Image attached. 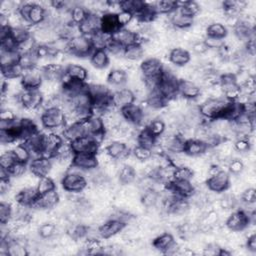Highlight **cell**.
Listing matches in <instances>:
<instances>
[{"instance_id":"55","label":"cell","mask_w":256,"mask_h":256,"mask_svg":"<svg viewBox=\"0 0 256 256\" xmlns=\"http://www.w3.org/2000/svg\"><path fill=\"white\" fill-rule=\"evenodd\" d=\"M124 49L125 47H123L121 44H119L117 41H115L112 37L109 40V42L106 45L105 50L108 52V54L113 55L115 57H123L124 54Z\"/></svg>"},{"instance_id":"34","label":"cell","mask_w":256,"mask_h":256,"mask_svg":"<svg viewBox=\"0 0 256 256\" xmlns=\"http://www.w3.org/2000/svg\"><path fill=\"white\" fill-rule=\"evenodd\" d=\"M200 5L195 1H184L177 2V10L186 16L194 18L200 12Z\"/></svg>"},{"instance_id":"12","label":"cell","mask_w":256,"mask_h":256,"mask_svg":"<svg viewBox=\"0 0 256 256\" xmlns=\"http://www.w3.org/2000/svg\"><path fill=\"white\" fill-rule=\"evenodd\" d=\"M125 227L126 225L119 220L107 219L98 226V231L102 239H109L118 235L125 229Z\"/></svg>"},{"instance_id":"39","label":"cell","mask_w":256,"mask_h":256,"mask_svg":"<svg viewBox=\"0 0 256 256\" xmlns=\"http://www.w3.org/2000/svg\"><path fill=\"white\" fill-rule=\"evenodd\" d=\"M160 198V194L155 191L154 189L150 188L147 190H144L142 192V196H141V202L143 204L144 207L151 209V208H155L159 202Z\"/></svg>"},{"instance_id":"30","label":"cell","mask_w":256,"mask_h":256,"mask_svg":"<svg viewBox=\"0 0 256 256\" xmlns=\"http://www.w3.org/2000/svg\"><path fill=\"white\" fill-rule=\"evenodd\" d=\"M118 180L123 185H129L136 179V170L130 164H124L118 170Z\"/></svg>"},{"instance_id":"27","label":"cell","mask_w":256,"mask_h":256,"mask_svg":"<svg viewBox=\"0 0 256 256\" xmlns=\"http://www.w3.org/2000/svg\"><path fill=\"white\" fill-rule=\"evenodd\" d=\"M118 29H120V26L117 22V18H116V14L114 13H104L101 16V31L109 34V35H113Z\"/></svg>"},{"instance_id":"43","label":"cell","mask_w":256,"mask_h":256,"mask_svg":"<svg viewBox=\"0 0 256 256\" xmlns=\"http://www.w3.org/2000/svg\"><path fill=\"white\" fill-rule=\"evenodd\" d=\"M112 35L106 34L104 32H102L101 30L94 33L92 36H90V41L92 44L93 49H105L107 43L109 42V40L111 39Z\"/></svg>"},{"instance_id":"44","label":"cell","mask_w":256,"mask_h":256,"mask_svg":"<svg viewBox=\"0 0 256 256\" xmlns=\"http://www.w3.org/2000/svg\"><path fill=\"white\" fill-rule=\"evenodd\" d=\"M11 36L19 46L20 44L27 41L32 36V33L29 28H26L24 26H19V27L11 28Z\"/></svg>"},{"instance_id":"35","label":"cell","mask_w":256,"mask_h":256,"mask_svg":"<svg viewBox=\"0 0 256 256\" xmlns=\"http://www.w3.org/2000/svg\"><path fill=\"white\" fill-rule=\"evenodd\" d=\"M20 52L18 50H1L0 52V62L1 67H6L19 63Z\"/></svg>"},{"instance_id":"15","label":"cell","mask_w":256,"mask_h":256,"mask_svg":"<svg viewBox=\"0 0 256 256\" xmlns=\"http://www.w3.org/2000/svg\"><path fill=\"white\" fill-rule=\"evenodd\" d=\"M72 163L83 169L84 171H90L99 166L96 154L92 153H77L73 155Z\"/></svg>"},{"instance_id":"48","label":"cell","mask_w":256,"mask_h":256,"mask_svg":"<svg viewBox=\"0 0 256 256\" xmlns=\"http://www.w3.org/2000/svg\"><path fill=\"white\" fill-rule=\"evenodd\" d=\"M146 128L155 138H158L164 134L166 129V124L161 118H155L150 121V123L147 125Z\"/></svg>"},{"instance_id":"9","label":"cell","mask_w":256,"mask_h":256,"mask_svg":"<svg viewBox=\"0 0 256 256\" xmlns=\"http://www.w3.org/2000/svg\"><path fill=\"white\" fill-rule=\"evenodd\" d=\"M52 166H53V162L51 158L40 156L32 159L28 163V170L32 174L40 178L50 174Z\"/></svg>"},{"instance_id":"52","label":"cell","mask_w":256,"mask_h":256,"mask_svg":"<svg viewBox=\"0 0 256 256\" xmlns=\"http://www.w3.org/2000/svg\"><path fill=\"white\" fill-rule=\"evenodd\" d=\"M194 172L192 171V169L187 166V165H182L179 166L175 169L174 172V180H188L192 181L193 179Z\"/></svg>"},{"instance_id":"5","label":"cell","mask_w":256,"mask_h":256,"mask_svg":"<svg viewBox=\"0 0 256 256\" xmlns=\"http://www.w3.org/2000/svg\"><path fill=\"white\" fill-rule=\"evenodd\" d=\"M44 81L42 67L34 66L24 70L20 83L24 89H39Z\"/></svg>"},{"instance_id":"32","label":"cell","mask_w":256,"mask_h":256,"mask_svg":"<svg viewBox=\"0 0 256 256\" xmlns=\"http://www.w3.org/2000/svg\"><path fill=\"white\" fill-rule=\"evenodd\" d=\"M174 241H175V240H174V236H173L171 233L164 232V233H162V234L157 235V236L153 239V241H152V246H153L156 250H158V251L164 253V252L167 250V248H168L170 245H171Z\"/></svg>"},{"instance_id":"14","label":"cell","mask_w":256,"mask_h":256,"mask_svg":"<svg viewBox=\"0 0 256 256\" xmlns=\"http://www.w3.org/2000/svg\"><path fill=\"white\" fill-rule=\"evenodd\" d=\"M120 112L125 121L129 122L133 126H142L144 113L139 104H130L120 109Z\"/></svg>"},{"instance_id":"37","label":"cell","mask_w":256,"mask_h":256,"mask_svg":"<svg viewBox=\"0 0 256 256\" xmlns=\"http://www.w3.org/2000/svg\"><path fill=\"white\" fill-rule=\"evenodd\" d=\"M154 8L157 15H169L177 9V1L165 0V1H157L154 3Z\"/></svg>"},{"instance_id":"38","label":"cell","mask_w":256,"mask_h":256,"mask_svg":"<svg viewBox=\"0 0 256 256\" xmlns=\"http://www.w3.org/2000/svg\"><path fill=\"white\" fill-rule=\"evenodd\" d=\"M205 34H206L205 36H211V37H215V38H219V39H224V38H226V36L228 34V30H227V27L223 23L213 22L206 27Z\"/></svg>"},{"instance_id":"17","label":"cell","mask_w":256,"mask_h":256,"mask_svg":"<svg viewBox=\"0 0 256 256\" xmlns=\"http://www.w3.org/2000/svg\"><path fill=\"white\" fill-rule=\"evenodd\" d=\"M170 190H172L177 196L188 199L195 192V186L192 181L188 180H173L171 183L166 185Z\"/></svg>"},{"instance_id":"42","label":"cell","mask_w":256,"mask_h":256,"mask_svg":"<svg viewBox=\"0 0 256 256\" xmlns=\"http://www.w3.org/2000/svg\"><path fill=\"white\" fill-rule=\"evenodd\" d=\"M12 151H13L17 161H20V162L28 164L31 161V159H32L30 150L28 149V147L23 142L13 146Z\"/></svg>"},{"instance_id":"29","label":"cell","mask_w":256,"mask_h":256,"mask_svg":"<svg viewBox=\"0 0 256 256\" xmlns=\"http://www.w3.org/2000/svg\"><path fill=\"white\" fill-rule=\"evenodd\" d=\"M47 18V10L39 3L34 2L31 11L29 13L28 22L31 26L41 25Z\"/></svg>"},{"instance_id":"59","label":"cell","mask_w":256,"mask_h":256,"mask_svg":"<svg viewBox=\"0 0 256 256\" xmlns=\"http://www.w3.org/2000/svg\"><path fill=\"white\" fill-rule=\"evenodd\" d=\"M17 119V114L14 112L13 109L8 107L1 108V111H0V121L15 122Z\"/></svg>"},{"instance_id":"22","label":"cell","mask_w":256,"mask_h":256,"mask_svg":"<svg viewBox=\"0 0 256 256\" xmlns=\"http://www.w3.org/2000/svg\"><path fill=\"white\" fill-rule=\"evenodd\" d=\"M208 150L206 144L198 139L190 138L185 141L184 153L189 157H200Z\"/></svg>"},{"instance_id":"26","label":"cell","mask_w":256,"mask_h":256,"mask_svg":"<svg viewBox=\"0 0 256 256\" xmlns=\"http://www.w3.org/2000/svg\"><path fill=\"white\" fill-rule=\"evenodd\" d=\"M65 75L72 80L86 82L88 79V70L79 64H68L65 66Z\"/></svg>"},{"instance_id":"40","label":"cell","mask_w":256,"mask_h":256,"mask_svg":"<svg viewBox=\"0 0 256 256\" xmlns=\"http://www.w3.org/2000/svg\"><path fill=\"white\" fill-rule=\"evenodd\" d=\"M1 73H2V77L5 78L6 80H16V79H20L24 73V69L22 68V66L17 63L14 65H10V66H6V67H1Z\"/></svg>"},{"instance_id":"7","label":"cell","mask_w":256,"mask_h":256,"mask_svg":"<svg viewBox=\"0 0 256 256\" xmlns=\"http://www.w3.org/2000/svg\"><path fill=\"white\" fill-rule=\"evenodd\" d=\"M179 96L187 101H194L202 93L201 87L198 83L189 79H179L178 82Z\"/></svg>"},{"instance_id":"3","label":"cell","mask_w":256,"mask_h":256,"mask_svg":"<svg viewBox=\"0 0 256 256\" xmlns=\"http://www.w3.org/2000/svg\"><path fill=\"white\" fill-rule=\"evenodd\" d=\"M226 102L224 98H208L199 105V113L204 119H219Z\"/></svg>"},{"instance_id":"49","label":"cell","mask_w":256,"mask_h":256,"mask_svg":"<svg viewBox=\"0 0 256 256\" xmlns=\"http://www.w3.org/2000/svg\"><path fill=\"white\" fill-rule=\"evenodd\" d=\"M13 218V208L8 202L2 201L0 204V223L7 224Z\"/></svg>"},{"instance_id":"63","label":"cell","mask_w":256,"mask_h":256,"mask_svg":"<svg viewBox=\"0 0 256 256\" xmlns=\"http://www.w3.org/2000/svg\"><path fill=\"white\" fill-rule=\"evenodd\" d=\"M246 248L250 251V252H256V234H250L247 236L246 239Z\"/></svg>"},{"instance_id":"25","label":"cell","mask_w":256,"mask_h":256,"mask_svg":"<svg viewBox=\"0 0 256 256\" xmlns=\"http://www.w3.org/2000/svg\"><path fill=\"white\" fill-rule=\"evenodd\" d=\"M112 38L121 44L123 47H127L134 43H139L138 34L127 29L126 27L118 29L113 35Z\"/></svg>"},{"instance_id":"64","label":"cell","mask_w":256,"mask_h":256,"mask_svg":"<svg viewBox=\"0 0 256 256\" xmlns=\"http://www.w3.org/2000/svg\"><path fill=\"white\" fill-rule=\"evenodd\" d=\"M0 180H11L8 169L0 166Z\"/></svg>"},{"instance_id":"1","label":"cell","mask_w":256,"mask_h":256,"mask_svg":"<svg viewBox=\"0 0 256 256\" xmlns=\"http://www.w3.org/2000/svg\"><path fill=\"white\" fill-rule=\"evenodd\" d=\"M41 126L47 131H55L62 135L66 126L65 113L60 108L44 109L40 116Z\"/></svg>"},{"instance_id":"60","label":"cell","mask_w":256,"mask_h":256,"mask_svg":"<svg viewBox=\"0 0 256 256\" xmlns=\"http://www.w3.org/2000/svg\"><path fill=\"white\" fill-rule=\"evenodd\" d=\"M203 40L209 50L217 51L225 44L223 39H219V38H215V37H211V36H205Z\"/></svg>"},{"instance_id":"20","label":"cell","mask_w":256,"mask_h":256,"mask_svg":"<svg viewBox=\"0 0 256 256\" xmlns=\"http://www.w3.org/2000/svg\"><path fill=\"white\" fill-rule=\"evenodd\" d=\"M168 59L176 67H184L191 61V55L184 48L173 47L168 53Z\"/></svg>"},{"instance_id":"53","label":"cell","mask_w":256,"mask_h":256,"mask_svg":"<svg viewBox=\"0 0 256 256\" xmlns=\"http://www.w3.org/2000/svg\"><path fill=\"white\" fill-rule=\"evenodd\" d=\"M251 138V137H250ZM250 138H237L233 144L234 147V151L240 153V154H244V153H248L250 152L251 148H252V142L250 140Z\"/></svg>"},{"instance_id":"8","label":"cell","mask_w":256,"mask_h":256,"mask_svg":"<svg viewBox=\"0 0 256 256\" xmlns=\"http://www.w3.org/2000/svg\"><path fill=\"white\" fill-rule=\"evenodd\" d=\"M101 16L97 12H89L88 16L86 17L81 24L78 25L79 32L81 35L86 37L92 36L94 33L101 30Z\"/></svg>"},{"instance_id":"2","label":"cell","mask_w":256,"mask_h":256,"mask_svg":"<svg viewBox=\"0 0 256 256\" xmlns=\"http://www.w3.org/2000/svg\"><path fill=\"white\" fill-rule=\"evenodd\" d=\"M93 50L89 37L80 34L69 39L67 49V54L69 55L76 57H90Z\"/></svg>"},{"instance_id":"16","label":"cell","mask_w":256,"mask_h":256,"mask_svg":"<svg viewBox=\"0 0 256 256\" xmlns=\"http://www.w3.org/2000/svg\"><path fill=\"white\" fill-rule=\"evenodd\" d=\"M106 152L113 160H125L131 155V149L123 141H111L105 147Z\"/></svg>"},{"instance_id":"33","label":"cell","mask_w":256,"mask_h":256,"mask_svg":"<svg viewBox=\"0 0 256 256\" xmlns=\"http://www.w3.org/2000/svg\"><path fill=\"white\" fill-rule=\"evenodd\" d=\"M144 56V47L140 43H134L125 47L123 58L128 61H138Z\"/></svg>"},{"instance_id":"61","label":"cell","mask_w":256,"mask_h":256,"mask_svg":"<svg viewBox=\"0 0 256 256\" xmlns=\"http://www.w3.org/2000/svg\"><path fill=\"white\" fill-rule=\"evenodd\" d=\"M1 42V50H18V44L12 38L11 35L0 40Z\"/></svg>"},{"instance_id":"6","label":"cell","mask_w":256,"mask_h":256,"mask_svg":"<svg viewBox=\"0 0 256 256\" xmlns=\"http://www.w3.org/2000/svg\"><path fill=\"white\" fill-rule=\"evenodd\" d=\"M205 184L208 190L213 193L225 192L230 187V173L221 169L219 172L209 176Z\"/></svg>"},{"instance_id":"50","label":"cell","mask_w":256,"mask_h":256,"mask_svg":"<svg viewBox=\"0 0 256 256\" xmlns=\"http://www.w3.org/2000/svg\"><path fill=\"white\" fill-rule=\"evenodd\" d=\"M38 236L42 239H49L56 235L57 227L52 222H45L38 227Z\"/></svg>"},{"instance_id":"62","label":"cell","mask_w":256,"mask_h":256,"mask_svg":"<svg viewBox=\"0 0 256 256\" xmlns=\"http://www.w3.org/2000/svg\"><path fill=\"white\" fill-rule=\"evenodd\" d=\"M192 51L197 55H204L209 51V49L204 40H195L192 44Z\"/></svg>"},{"instance_id":"47","label":"cell","mask_w":256,"mask_h":256,"mask_svg":"<svg viewBox=\"0 0 256 256\" xmlns=\"http://www.w3.org/2000/svg\"><path fill=\"white\" fill-rule=\"evenodd\" d=\"M131 155L140 162H146L149 161L152 157V151L151 149H148L146 147L140 146L138 144L134 145V147L131 149Z\"/></svg>"},{"instance_id":"19","label":"cell","mask_w":256,"mask_h":256,"mask_svg":"<svg viewBox=\"0 0 256 256\" xmlns=\"http://www.w3.org/2000/svg\"><path fill=\"white\" fill-rule=\"evenodd\" d=\"M113 104L116 108L121 109L127 105L133 104L136 101L135 93L132 89L124 87L113 92Z\"/></svg>"},{"instance_id":"56","label":"cell","mask_w":256,"mask_h":256,"mask_svg":"<svg viewBox=\"0 0 256 256\" xmlns=\"http://www.w3.org/2000/svg\"><path fill=\"white\" fill-rule=\"evenodd\" d=\"M15 155L12 151V149L2 152L1 156H0V166L4 167L6 169H9L15 162H16Z\"/></svg>"},{"instance_id":"28","label":"cell","mask_w":256,"mask_h":256,"mask_svg":"<svg viewBox=\"0 0 256 256\" xmlns=\"http://www.w3.org/2000/svg\"><path fill=\"white\" fill-rule=\"evenodd\" d=\"M90 63L96 69H104L110 62L109 54L105 49H95L90 55Z\"/></svg>"},{"instance_id":"10","label":"cell","mask_w":256,"mask_h":256,"mask_svg":"<svg viewBox=\"0 0 256 256\" xmlns=\"http://www.w3.org/2000/svg\"><path fill=\"white\" fill-rule=\"evenodd\" d=\"M250 224L248 214L239 209L230 213L225 221V227L230 231L240 232L246 229V227Z\"/></svg>"},{"instance_id":"4","label":"cell","mask_w":256,"mask_h":256,"mask_svg":"<svg viewBox=\"0 0 256 256\" xmlns=\"http://www.w3.org/2000/svg\"><path fill=\"white\" fill-rule=\"evenodd\" d=\"M61 186L66 192L81 193L87 188L88 180L83 175L66 172L61 178Z\"/></svg>"},{"instance_id":"46","label":"cell","mask_w":256,"mask_h":256,"mask_svg":"<svg viewBox=\"0 0 256 256\" xmlns=\"http://www.w3.org/2000/svg\"><path fill=\"white\" fill-rule=\"evenodd\" d=\"M54 189H56V184L51 176L47 175V176L40 177L38 179V182L36 185V190L39 195L44 194V193L54 190Z\"/></svg>"},{"instance_id":"31","label":"cell","mask_w":256,"mask_h":256,"mask_svg":"<svg viewBox=\"0 0 256 256\" xmlns=\"http://www.w3.org/2000/svg\"><path fill=\"white\" fill-rule=\"evenodd\" d=\"M108 82L116 87H122L128 81L127 72L120 68H113L108 72L107 75Z\"/></svg>"},{"instance_id":"57","label":"cell","mask_w":256,"mask_h":256,"mask_svg":"<svg viewBox=\"0 0 256 256\" xmlns=\"http://www.w3.org/2000/svg\"><path fill=\"white\" fill-rule=\"evenodd\" d=\"M116 18L120 28H123L126 27L132 21V19L134 18V14L129 11L120 10L118 13H116Z\"/></svg>"},{"instance_id":"36","label":"cell","mask_w":256,"mask_h":256,"mask_svg":"<svg viewBox=\"0 0 256 256\" xmlns=\"http://www.w3.org/2000/svg\"><path fill=\"white\" fill-rule=\"evenodd\" d=\"M136 143L140 146L152 149L156 144V138L149 132L146 127H144L137 133Z\"/></svg>"},{"instance_id":"51","label":"cell","mask_w":256,"mask_h":256,"mask_svg":"<svg viewBox=\"0 0 256 256\" xmlns=\"http://www.w3.org/2000/svg\"><path fill=\"white\" fill-rule=\"evenodd\" d=\"M8 171L10 173L11 178H21L23 177L28 170V164L27 163H23L20 161H16L9 169Z\"/></svg>"},{"instance_id":"13","label":"cell","mask_w":256,"mask_h":256,"mask_svg":"<svg viewBox=\"0 0 256 256\" xmlns=\"http://www.w3.org/2000/svg\"><path fill=\"white\" fill-rule=\"evenodd\" d=\"M59 200H60L59 194L57 190L54 189L44 194H40L30 208L38 209V210L51 209V208H54L59 203Z\"/></svg>"},{"instance_id":"58","label":"cell","mask_w":256,"mask_h":256,"mask_svg":"<svg viewBox=\"0 0 256 256\" xmlns=\"http://www.w3.org/2000/svg\"><path fill=\"white\" fill-rule=\"evenodd\" d=\"M242 204H251L256 202V190L253 187H247L241 192Z\"/></svg>"},{"instance_id":"41","label":"cell","mask_w":256,"mask_h":256,"mask_svg":"<svg viewBox=\"0 0 256 256\" xmlns=\"http://www.w3.org/2000/svg\"><path fill=\"white\" fill-rule=\"evenodd\" d=\"M70 14H71V22L75 25H79L81 24L86 17L89 14V11L85 8L84 5L82 4H76L71 10H70Z\"/></svg>"},{"instance_id":"45","label":"cell","mask_w":256,"mask_h":256,"mask_svg":"<svg viewBox=\"0 0 256 256\" xmlns=\"http://www.w3.org/2000/svg\"><path fill=\"white\" fill-rule=\"evenodd\" d=\"M145 5L144 1H140V0H123V1H119L120 10H125L133 13L134 15L138 13Z\"/></svg>"},{"instance_id":"18","label":"cell","mask_w":256,"mask_h":256,"mask_svg":"<svg viewBox=\"0 0 256 256\" xmlns=\"http://www.w3.org/2000/svg\"><path fill=\"white\" fill-rule=\"evenodd\" d=\"M163 65L157 58H147L140 64V73L142 78L160 76L162 74Z\"/></svg>"},{"instance_id":"54","label":"cell","mask_w":256,"mask_h":256,"mask_svg":"<svg viewBox=\"0 0 256 256\" xmlns=\"http://www.w3.org/2000/svg\"><path fill=\"white\" fill-rule=\"evenodd\" d=\"M227 168H228L229 173H231L233 175H238L244 171L245 164H244L243 160H241L240 158H233L228 162Z\"/></svg>"},{"instance_id":"21","label":"cell","mask_w":256,"mask_h":256,"mask_svg":"<svg viewBox=\"0 0 256 256\" xmlns=\"http://www.w3.org/2000/svg\"><path fill=\"white\" fill-rule=\"evenodd\" d=\"M169 15L170 24H171L174 29L186 30L188 28H191L194 24V18L181 14L177 9Z\"/></svg>"},{"instance_id":"23","label":"cell","mask_w":256,"mask_h":256,"mask_svg":"<svg viewBox=\"0 0 256 256\" xmlns=\"http://www.w3.org/2000/svg\"><path fill=\"white\" fill-rule=\"evenodd\" d=\"M38 196L39 194L36 190V187H24L16 192L15 201L17 204L31 207Z\"/></svg>"},{"instance_id":"24","label":"cell","mask_w":256,"mask_h":256,"mask_svg":"<svg viewBox=\"0 0 256 256\" xmlns=\"http://www.w3.org/2000/svg\"><path fill=\"white\" fill-rule=\"evenodd\" d=\"M44 80L52 82H61L62 77L65 73V67L62 64H56L50 62L49 64L42 67Z\"/></svg>"},{"instance_id":"11","label":"cell","mask_w":256,"mask_h":256,"mask_svg":"<svg viewBox=\"0 0 256 256\" xmlns=\"http://www.w3.org/2000/svg\"><path fill=\"white\" fill-rule=\"evenodd\" d=\"M72 151L74 154L77 153H92L97 154L99 151V145L93 140L90 135H86L75 139L70 142Z\"/></svg>"}]
</instances>
